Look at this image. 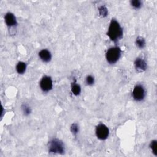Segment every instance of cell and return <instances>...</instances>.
<instances>
[{"mask_svg":"<svg viewBox=\"0 0 157 157\" xmlns=\"http://www.w3.org/2000/svg\"><path fill=\"white\" fill-rule=\"evenodd\" d=\"M107 35L109 39L114 43L118 42L123 38V29L120 23L114 18H112L110 22Z\"/></svg>","mask_w":157,"mask_h":157,"instance_id":"cell-1","label":"cell"},{"mask_svg":"<svg viewBox=\"0 0 157 157\" xmlns=\"http://www.w3.org/2000/svg\"><path fill=\"white\" fill-rule=\"evenodd\" d=\"M48 151L53 154H64L65 146L62 140L57 138L51 139L48 143Z\"/></svg>","mask_w":157,"mask_h":157,"instance_id":"cell-2","label":"cell"},{"mask_svg":"<svg viewBox=\"0 0 157 157\" xmlns=\"http://www.w3.org/2000/svg\"><path fill=\"white\" fill-rule=\"evenodd\" d=\"M121 50L118 47H112L105 53V58L110 64H115L120 58Z\"/></svg>","mask_w":157,"mask_h":157,"instance_id":"cell-3","label":"cell"},{"mask_svg":"<svg viewBox=\"0 0 157 157\" xmlns=\"http://www.w3.org/2000/svg\"><path fill=\"white\" fill-rule=\"evenodd\" d=\"M132 96L137 102L142 101L146 96V90L144 86L141 84L136 85L132 91Z\"/></svg>","mask_w":157,"mask_h":157,"instance_id":"cell-4","label":"cell"},{"mask_svg":"<svg viewBox=\"0 0 157 157\" xmlns=\"http://www.w3.org/2000/svg\"><path fill=\"white\" fill-rule=\"evenodd\" d=\"M109 129L105 124L101 123L96 126L95 134L98 139L101 140L107 139L109 136Z\"/></svg>","mask_w":157,"mask_h":157,"instance_id":"cell-5","label":"cell"},{"mask_svg":"<svg viewBox=\"0 0 157 157\" xmlns=\"http://www.w3.org/2000/svg\"><path fill=\"white\" fill-rule=\"evenodd\" d=\"M39 86L44 93L49 92L53 88V80L52 78L48 75L44 76L39 82Z\"/></svg>","mask_w":157,"mask_h":157,"instance_id":"cell-6","label":"cell"},{"mask_svg":"<svg viewBox=\"0 0 157 157\" xmlns=\"http://www.w3.org/2000/svg\"><path fill=\"white\" fill-rule=\"evenodd\" d=\"M134 65L136 70L139 72H142L147 70V63L146 61L141 57H137L134 62Z\"/></svg>","mask_w":157,"mask_h":157,"instance_id":"cell-7","label":"cell"},{"mask_svg":"<svg viewBox=\"0 0 157 157\" xmlns=\"http://www.w3.org/2000/svg\"><path fill=\"white\" fill-rule=\"evenodd\" d=\"M4 21L9 28L15 27L17 26V20L15 15L12 12H7L4 15Z\"/></svg>","mask_w":157,"mask_h":157,"instance_id":"cell-8","label":"cell"},{"mask_svg":"<svg viewBox=\"0 0 157 157\" xmlns=\"http://www.w3.org/2000/svg\"><path fill=\"white\" fill-rule=\"evenodd\" d=\"M39 57L44 63H49L52 59L51 52L47 49H42L38 53Z\"/></svg>","mask_w":157,"mask_h":157,"instance_id":"cell-9","label":"cell"},{"mask_svg":"<svg viewBox=\"0 0 157 157\" xmlns=\"http://www.w3.org/2000/svg\"><path fill=\"white\" fill-rule=\"evenodd\" d=\"M16 71L19 74H23L26 70V64L23 61H19L16 65Z\"/></svg>","mask_w":157,"mask_h":157,"instance_id":"cell-10","label":"cell"},{"mask_svg":"<svg viewBox=\"0 0 157 157\" xmlns=\"http://www.w3.org/2000/svg\"><path fill=\"white\" fill-rule=\"evenodd\" d=\"M135 44H136V45L137 46V47L139 48V49H143L146 45V42H145V39L143 37L140 36H139L136 37Z\"/></svg>","mask_w":157,"mask_h":157,"instance_id":"cell-11","label":"cell"},{"mask_svg":"<svg viewBox=\"0 0 157 157\" xmlns=\"http://www.w3.org/2000/svg\"><path fill=\"white\" fill-rule=\"evenodd\" d=\"M71 91L75 96H78L81 93V86L76 82H74L71 84Z\"/></svg>","mask_w":157,"mask_h":157,"instance_id":"cell-12","label":"cell"},{"mask_svg":"<svg viewBox=\"0 0 157 157\" xmlns=\"http://www.w3.org/2000/svg\"><path fill=\"white\" fill-rule=\"evenodd\" d=\"M21 110L25 116H28L31 113V107L28 104H26V103H23L21 105Z\"/></svg>","mask_w":157,"mask_h":157,"instance_id":"cell-13","label":"cell"},{"mask_svg":"<svg viewBox=\"0 0 157 157\" xmlns=\"http://www.w3.org/2000/svg\"><path fill=\"white\" fill-rule=\"evenodd\" d=\"M130 4L134 9H139L142 6V2L140 0H131Z\"/></svg>","mask_w":157,"mask_h":157,"instance_id":"cell-14","label":"cell"},{"mask_svg":"<svg viewBox=\"0 0 157 157\" xmlns=\"http://www.w3.org/2000/svg\"><path fill=\"white\" fill-rule=\"evenodd\" d=\"M150 148L151 149L152 153L154 154L155 156H157V140H152L149 145Z\"/></svg>","mask_w":157,"mask_h":157,"instance_id":"cell-15","label":"cell"},{"mask_svg":"<svg viewBox=\"0 0 157 157\" xmlns=\"http://www.w3.org/2000/svg\"><path fill=\"white\" fill-rule=\"evenodd\" d=\"M70 130L73 136H76L79 132V126L78 124L76 123H72L70 127Z\"/></svg>","mask_w":157,"mask_h":157,"instance_id":"cell-16","label":"cell"},{"mask_svg":"<svg viewBox=\"0 0 157 157\" xmlns=\"http://www.w3.org/2000/svg\"><path fill=\"white\" fill-rule=\"evenodd\" d=\"M98 11L99 15L102 17H105L108 14V10L105 6H101L99 7Z\"/></svg>","mask_w":157,"mask_h":157,"instance_id":"cell-17","label":"cell"},{"mask_svg":"<svg viewBox=\"0 0 157 157\" xmlns=\"http://www.w3.org/2000/svg\"><path fill=\"white\" fill-rule=\"evenodd\" d=\"M85 82L88 85H93L94 83V77L91 75H88L85 78Z\"/></svg>","mask_w":157,"mask_h":157,"instance_id":"cell-18","label":"cell"}]
</instances>
